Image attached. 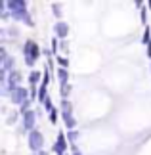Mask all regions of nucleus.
<instances>
[{"mask_svg": "<svg viewBox=\"0 0 151 155\" xmlns=\"http://www.w3.org/2000/svg\"><path fill=\"white\" fill-rule=\"evenodd\" d=\"M10 10H11V14H14L15 19H23V21H27V25H31V19H29V15H27V8H25V2H10Z\"/></svg>", "mask_w": 151, "mask_h": 155, "instance_id": "nucleus-1", "label": "nucleus"}, {"mask_svg": "<svg viewBox=\"0 0 151 155\" xmlns=\"http://www.w3.org/2000/svg\"><path fill=\"white\" fill-rule=\"evenodd\" d=\"M42 146H44V138H42V134L38 132V130H31V134H29V147L38 153L42 150Z\"/></svg>", "mask_w": 151, "mask_h": 155, "instance_id": "nucleus-2", "label": "nucleus"}, {"mask_svg": "<svg viewBox=\"0 0 151 155\" xmlns=\"http://www.w3.org/2000/svg\"><path fill=\"white\" fill-rule=\"evenodd\" d=\"M37 58H38V46L34 42H27L25 44V59H27V63H33Z\"/></svg>", "mask_w": 151, "mask_h": 155, "instance_id": "nucleus-3", "label": "nucleus"}, {"mask_svg": "<svg viewBox=\"0 0 151 155\" xmlns=\"http://www.w3.org/2000/svg\"><path fill=\"white\" fill-rule=\"evenodd\" d=\"M11 98H14V102L15 104H23V107H25V100H27V90L25 88H21V86H15V90L14 94H11Z\"/></svg>", "mask_w": 151, "mask_h": 155, "instance_id": "nucleus-4", "label": "nucleus"}, {"mask_svg": "<svg viewBox=\"0 0 151 155\" xmlns=\"http://www.w3.org/2000/svg\"><path fill=\"white\" fill-rule=\"evenodd\" d=\"M56 33L59 35V37H67V33H69V27H67V23L59 21L57 25H56Z\"/></svg>", "mask_w": 151, "mask_h": 155, "instance_id": "nucleus-5", "label": "nucleus"}, {"mask_svg": "<svg viewBox=\"0 0 151 155\" xmlns=\"http://www.w3.org/2000/svg\"><path fill=\"white\" fill-rule=\"evenodd\" d=\"M33 123H34V113H33V111L25 113V128H31Z\"/></svg>", "mask_w": 151, "mask_h": 155, "instance_id": "nucleus-6", "label": "nucleus"}, {"mask_svg": "<svg viewBox=\"0 0 151 155\" xmlns=\"http://www.w3.org/2000/svg\"><path fill=\"white\" fill-rule=\"evenodd\" d=\"M63 117H65V123H67L69 127H73V124H75V121H73V117H71V113H69V109H67V111L63 113Z\"/></svg>", "mask_w": 151, "mask_h": 155, "instance_id": "nucleus-7", "label": "nucleus"}, {"mask_svg": "<svg viewBox=\"0 0 151 155\" xmlns=\"http://www.w3.org/2000/svg\"><path fill=\"white\" fill-rule=\"evenodd\" d=\"M56 150H57V153H61V151L65 150V142H63V138H59V142H57V147H56Z\"/></svg>", "mask_w": 151, "mask_h": 155, "instance_id": "nucleus-8", "label": "nucleus"}]
</instances>
